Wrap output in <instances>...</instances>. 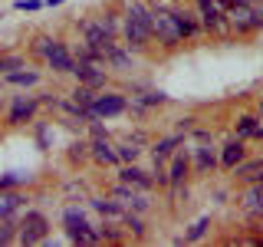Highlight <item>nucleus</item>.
I'll return each mask as SVG.
<instances>
[{
    "mask_svg": "<svg viewBox=\"0 0 263 247\" xmlns=\"http://www.w3.org/2000/svg\"><path fill=\"white\" fill-rule=\"evenodd\" d=\"M227 27L237 37H250L263 27V0L260 4H230L227 7Z\"/></svg>",
    "mask_w": 263,
    "mask_h": 247,
    "instance_id": "f257e3e1",
    "label": "nucleus"
},
{
    "mask_svg": "<svg viewBox=\"0 0 263 247\" xmlns=\"http://www.w3.org/2000/svg\"><path fill=\"white\" fill-rule=\"evenodd\" d=\"M63 231L72 244H99L102 241V237H99V227L89 224L86 211H82L79 204H69V208L63 211Z\"/></svg>",
    "mask_w": 263,
    "mask_h": 247,
    "instance_id": "f03ea898",
    "label": "nucleus"
},
{
    "mask_svg": "<svg viewBox=\"0 0 263 247\" xmlns=\"http://www.w3.org/2000/svg\"><path fill=\"white\" fill-rule=\"evenodd\" d=\"M49 241V221L43 211L27 208V214L16 224V244H46Z\"/></svg>",
    "mask_w": 263,
    "mask_h": 247,
    "instance_id": "7ed1b4c3",
    "label": "nucleus"
},
{
    "mask_svg": "<svg viewBox=\"0 0 263 247\" xmlns=\"http://www.w3.org/2000/svg\"><path fill=\"white\" fill-rule=\"evenodd\" d=\"M125 109H128V96L99 89L96 99H92V105H89V119H115V115H122Z\"/></svg>",
    "mask_w": 263,
    "mask_h": 247,
    "instance_id": "20e7f679",
    "label": "nucleus"
},
{
    "mask_svg": "<svg viewBox=\"0 0 263 247\" xmlns=\"http://www.w3.org/2000/svg\"><path fill=\"white\" fill-rule=\"evenodd\" d=\"M155 7H161V10H168V16L178 23V30H181V37H184V43L187 40H197L204 33L201 27V20L191 13V10H184V7H178V4H164V0H155Z\"/></svg>",
    "mask_w": 263,
    "mask_h": 247,
    "instance_id": "39448f33",
    "label": "nucleus"
},
{
    "mask_svg": "<svg viewBox=\"0 0 263 247\" xmlns=\"http://www.w3.org/2000/svg\"><path fill=\"white\" fill-rule=\"evenodd\" d=\"M122 37H125V46L132 49V53H148L152 49V33H148L138 20H132V16L122 10Z\"/></svg>",
    "mask_w": 263,
    "mask_h": 247,
    "instance_id": "423d86ee",
    "label": "nucleus"
},
{
    "mask_svg": "<svg viewBox=\"0 0 263 247\" xmlns=\"http://www.w3.org/2000/svg\"><path fill=\"white\" fill-rule=\"evenodd\" d=\"M40 96H27V93H20V96H13V102H10V112H7V126H27V122L36 119V112H40Z\"/></svg>",
    "mask_w": 263,
    "mask_h": 247,
    "instance_id": "0eeeda50",
    "label": "nucleus"
},
{
    "mask_svg": "<svg viewBox=\"0 0 263 247\" xmlns=\"http://www.w3.org/2000/svg\"><path fill=\"white\" fill-rule=\"evenodd\" d=\"M102 53H105V66L115 73H128V69H135V53L125 46V43H119V37H112L109 43L102 46Z\"/></svg>",
    "mask_w": 263,
    "mask_h": 247,
    "instance_id": "6e6552de",
    "label": "nucleus"
},
{
    "mask_svg": "<svg viewBox=\"0 0 263 247\" xmlns=\"http://www.w3.org/2000/svg\"><path fill=\"white\" fill-rule=\"evenodd\" d=\"M43 63H46L53 73H60V76H69L72 66H76V56H72V49H69V43H66V40L56 37V43H53V49L46 53Z\"/></svg>",
    "mask_w": 263,
    "mask_h": 247,
    "instance_id": "1a4fd4ad",
    "label": "nucleus"
},
{
    "mask_svg": "<svg viewBox=\"0 0 263 247\" xmlns=\"http://www.w3.org/2000/svg\"><path fill=\"white\" fill-rule=\"evenodd\" d=\"M89 158H92L96 165H122L119 162V145L109 138V132L105 135H92V142H89Z\"/></svg>",
    "mask_w": 263,
    "mask_h": 247,
    "instance_id": "9d476101",
    "label": "nucleus"
},
{
    "mask_svg": "<svg viewBox=\"0 0 263 247\" xmlns=\"http://www.w3.org/2000/svg\"><path fill=\"white\" fill-rule=\"evenodd\" d=\"M112 198H122V204H125L128 211H138V214L152 211V201H148V191H138V188L125 185V181H119V185L112 188Z\"/></svg>",
    "mask_w": 263,
    "mask_h": 247,
    "instance_id": "9b49d317",
    "label": "nucleus"
},
{
    "mask_svg": "<svg viewBox=\"0 0 263 247\" xmlns=\"http://www.w3.org/2000/svg\"><path fill=\"white\" fill-rule=\"evenodd\" d=\"M69 76H76L82 86H92V89H105V82H109V73L99 63H76Z\"/></svg>",
    "mask_w": 263,
    "mask_h": 247,
    "instance_id": "f8f14e48",
    "label": "nucleus"
},
{
    "mask_svg": "<svg viewBox=\"0 0 263 247\" xmlns=\"http://www.w3.org/2000/svg\"><path fill=\"white\" fill-rule=\"evenodd\" d=\"M240 201H243L247 218H250V221H260V224H263V181H247Z\"/></svg>",
    "mask_w": 263,
    "mask_h": 247,
    "instance_id": "ddd939ff",
    "label": "nucleus"
},
{
    "mask_svg": "<svg viewBox=\"0 0 263 247\" xmlns=\"http://www.w3.org/2000/svg\"><path fill=\"white\" fill-rule=\"evenodd\" d=\"M76 30L82 33V40H86V43H92L96 49H102V46L112 40V33L102 27V20H99V16H89V20H76Z\"/></svg>",
    "mask_w": 263,
    "mask_h": 247,
    "instance_id": "4468645a",
    "label": "nucleus"
},
{
    "mask_svg": "<svg viewBox=\"0 0 263 247\" xmlns=\"http://www.w3.org/2000/svg\"><path fill=\"white\" fill-rule=\"evenodd\" d=\"M191 178V155L175 152L171 155V168H168V188H184Z\"/></svg>",
    "mask_w": 263,
    "mask_h": 247,
    "instance_id": "2eb2a0df",
    "label": "nucleus"
},
{
    "mask_svg": "<svg viewBox=\"0 0 263 247\" xmlns=\"http://www.w3.org/2000/svg\"><path fill=\"white\" fill-rule=\"evenodd\" d=\"M187 155H191V171H194L197 178H201V175H211V171L217 168V152H214L211 145H194Z\"/></svg>",
    "mask_w": 263,
    "mask_h": 247,
    "instance_id": "dca6fc26",
    "label": "nucleus"
},
{
    "mask_svg": "<svg viewBox=\"0 0 263 247\" xmlns=\"http://www.w3.org/2000/svg\"><path fill=\"white\" fill-rule=\"evenodd\" d=\"M243 158H247V145H243V138H230V142H224V148L217 152V165H220L224 171H234Z\"/></svg>",
    "mask_w": 263,
    "mask_h": 247,
    "instance_id": "f3484780",
    "label": "nucleus"
},
{
    "mask_svg": "<svg viewBox=\"0 0 263 247\" xmlns=\"http://www.w3.org/2000/svg\"><path fill=\"white\" fill-rule=\"evenodd\" d=\"M119 181H125V185H132V188H138V191H152V188H155V178L148 175V171H142L135 162L122 165V171H119Z\"/></svg>",
    "mask_w": 263,
    "mask_h": 247,
    "instance_id": "a211bd4d",
    "label": "nucleus"
},
{
    "mask_svg": "<svg viewBox=\"0 0 263 247\" xmlns=\"http://www.w3.org/2000/svg\"><path fill=\"white\" fill-rule=\"evenodd\" d=\"M184 142V132H171V135H164V138H158V142L152 145V158H155V165H161L164 158H171L175 155V148Z\"/></svg>",
    "mask_w": 263,
    "mask_h": 247,
    "instance_id": "6ab92c4d",
    "label": "nucleus"
},
{
    "mask_svg": "<svg viewBox=\"0 0 263 247\" xmlns=\"http://www.w3.org/2000/svg\"><path fill=\"white\" fill-rule=\"evenodd\" d=\"M237 138H243V142H247V138H263V122H260V115H250V112H247V115H237Z\"/></svg>",
    "mask_w": 263,
    "mask_h": 247,
    "instance_id": "aec40b11",
    "label": "nucleus"
},
{
    "mask_svg": "<svg viewBox=\"0 0 263 247\" xmlns=\"http://www.w3.org/2000/svg\"><path fill=\"white\" fill-rule=\"evenodd\" d=\"M4 82H10V86H23V89H33V86H40V73L36 69H30V66H20V69H13V73H7V76H0Z\"/></svg>",
    "mask_w": 263,
    "mask_h": 247,
    "instance_id": "412c9836",
    "label": "nucleus"
},
{
    "mask_svg": "<svg viewBox=\"0 0 263 247\" xmlns=\"http://www.w3.org/2000/svg\"><path fill=\"white\" fill-rule=\"evenodd\" d=\"M27 204V198L10 191V188H0V218H13L16 211Z\"/></svg>",
    "mask_w": 263,
    "mask_h": 247,
    "instance_id": "4be33fe9",
    "label": "nucleus"
},
{
    "mask_svg": "<svg viewBox=\"0 0 263 247\" xmlns=\"http://www.w3.org/2000/svg\"><path fill=\"white\" fill-rule=\"evenodd\" d=\"M92 208L102 214V218H115V221H122V214L128 211L125 204L115 201V198H92Z\"/></svg>",
    "mask_w": 263,
    "mask_h": 247,
    "instance_id": "5701e85b",
    "label": "nucleus"
},
{
    "mask_svg": "<svg viewBox=\"0 0 263 247\" xmlns=\"http://www.w3.org/2000/svg\"><path fill=\"white\" fill-rule=\"evenodd\" d=\"M211 231V214H204V218H197L191 227L184 231V237H181L178 244H197V241H204V234Z\"/></svg>",
    "mask_w": 263,
    "mask_h": 247,
    "instance_id": "b1692460",
    "label": "nucleus"
},
{
    "mask_svg": "<svg viewBox=\"0 0 263 247\" xmlns=\"http://www.w3.org/2000/svg\"><path fill=\"white\" fill-rule=\"evenodd\" d=\"M168 102V96L161 93V89H145V93H138V96H132V105H135L138 112L148 109V105H164Z\"/></svg>",
    "mask_w": 263,
    "mask_h": 247,
    "instance_id": "393cba45",
    "label": "nucleus"
},
{
    "mask_svg": "<svg viewBox=\"0 0 263 247\" xmlns=\"http://www.w3.org/2000/svg\"><path fill=\"white\" fill-rule=\"evenodd\" d=\"M99 20H102V27L112 33V37H122V10L119 7H109V10H102V16H99Z\"/></svg>",
    "mask_w": 263,
    "mask_h": 247,
    "instance_id": "a878e982",
    "label": "nucleus"
},
{
    "mask_svg": "<svg viewBox=\"0 0 263 247\" xmlns=\"http://www.w3.org/2000/svg\"><path fill=\"white\" fill-rule=\"evenodd\" d=\"M53 43H56V37H49V33H36V37L30 40V53L40 56V60H46V53L53 49Z\"/></svg>",
    "mask_w": 263,
    "mask_h": 247,
    "instance_id": "bb28decb",
    "label": "nucleus"
},
{
    "mask_svg": "<svg viewBox=\"0 0 263 247\" xmlns=\"http://www.w3.org/2000/svg\"><path fill=\"white\" fill-rule=\"evenodd\" d=\"M96 93H99V89H92V86H82V82H79V86H76V89L69 93V99H72V102L79 105V109H86V112H89V105H92Z\"/></svg>",
    "mask_w": 263,
    "mask_h": 247,
    "instance_id": "cd10ccee",
    "label": "nucleus"
},
{
    "mask_svg": "<svg viewBox=\"0 0 263 247\" xmlns=\"http://www.w3.org/2000/svg\"><path fill=\"white\" fill-rule=\"evenodd\" d=\"M122 224H125V231H128V234H135L138 241L145 237V221L138 218V211H125V214H122Z\"/></svg>",
    "mask_w": 263,
    "mask_h": 247,
    "instance_id": "c85d7f7f",
    "label": "nucleus"
},
{
    "mask_svg": "<svg viewBox=\"0 0 263 247\" xmlns=\"http://www.w3.org/2000/svg\"><path fill=\"white\" fill-rule=\"evenodd\" d=\"M20 66H27V56H20V53H0V76L20 69Z\"/></svg>",
    "mask_w": 263,
    "mask_h": 247,
    "instance_id": "c756f323",
    "label": "nucleus"
},
{
    "mask_svg": "<svg viewBox=\"0 0 263 247\" xmlns=\"http://www.w3.org/2000/svg\"><path fill=\"white\" fill-rule=\"evenodd\" d=\"M142 152H145L142 145H135V142H128V138H125V142L119 145V162H122V165H128V162H138V158H142Z\"/></svg>",
    "mask_w": 263,
    "mask_h": 247,
    "instance_id": "7c9ffc66",
    "label": "nucleus"
},
{
    "mask_svg": "<svg viewBox=\"0 0 263 247\" xmlns=\"http://www.w3.org/2000/svg\"><path fill=\"white\" fill-rule=\"evenodd\" d=\"M69 162H72V165L89 162V142H86V138H79V142L69 145Z\"/></svg>",
    "mask_w": 263,
    "mask_h": 247,
    "instance_id": "2f4dec72",
    "label": "nucleus"
},
{
    "mask_svg": "<svg viewBox=\"0 0 263 247\" xmlns=\"http://www.w3.org/2000/svg\"><path fill=\"white\" fill-rule=\"evenodd\" d=\"M0 244H16V224H13V218H0Z\"/></svg>",
    "mask_w": 263,
    "mask_h": 247,
    "instance_id": "473e14b6",
    "label": "nucleus"
},
{
    "mask_svg": "<svg viewBox=\"0 0 263 247\" xmlns=\"http://www.w3.org/2000/svg\"><path fill=\"white\" fill-rule=\"evenodd\" d=\"M99 237L109 241V244H122V241H125V234H122L115 224H99Z\"/></svg>",
    "mask_w": 263,
    "mask_h": 247,
    "instance_id": "72a5a7b5",
    "label": "nucleus"
},
{
    "mask_svg": "<svg viewBox=\"0 0 263 247\" xmlns=\"http://www.w3.org/2000/svg\"><path fill=\"white\" fill-rule=\"evenodd\" d=\"M16 10H23V13H36V10H43V0H16Z\"/></svg>",
    "mask_w": 263,
    "mask_h": 247,
    "instance_id": "f704fd0d",
    "label": "nucleus"
},
{
    "mask_svg": "<svg viewBox=\"0 0 263 247\" xmlns=\"http://www.w3.org/2000/svg\"><path fill=\"white\" fill-rule=\"evenodd\" d=\"M16 185H20V175H13V171L10 175H0V188H16Z\"/></svg>",
    "mask_w": 263,
    "mask_h": 247,
    "instance_id": "c9c22d12",
    "label": "nucleus"
},
{
    "mask_svg": "<svg viewBox=\"0 0 263 247\" xmlns=\"http://www.w3.org/2000/svg\"><path fill=\"white\" fill-rule=\"evenodd\" d=\"M194 115H184V119H178V132H191V126H194Z\"/></svg>",
    "mask_w": 263,
    "mask_h": 247,
    "instance_id": "e433bc0d",
    "label": "nucleus"
},
{
    "mask_svg": "<svg viewBox=\"0 0 263 247\" xmlns=\"http://www.w3.org/2000/svg\"><path fill=\"white\" fill-rule=\"evenodd\" d=\"M194 138H201V142H208V138H211V132H208V129H194Z\"/></svg>",
    "mask_w": 263,
    "mask_h": 247,
    "instance_id": "4c0bfd02",
    "label": "nucleus"
},
{
    "mask_svg": "<svg viewBox=\"0 0 263 247\" xmlns=\"http://www.w3.org/2000/svg\"><path fill=\"white\" fill-rule=\"evenodd\" d=\"M60 4H66V0H43V7H60Z\"/></svg>",
    "mask_w": 263,
    "mask_h": 247,
    "instance_id": "58836bf2",
    "label": "nucleus"
},
{
    "mask_svg": "<svg viewBox=\"0 0 263 247\" xmlns=\"http://www.w3.org/2000/svg\"><path fill=\"white\" fill-rule=\"evenodd\" d=\"M0 109H4V96H0Z\"/></svg>",
    "mask_w": 263,
    "mask_h": 247,
    "instance_id": "ea45409f",
    "label": "nucleus"
},
{
    "mask_svg": "<svg viewBox=\"0 0 263 247\" xmlns=\"http://www.w3.org/2000/svg\"><path fill=\"white\" fill-rule=\"evenodd\" d=\"M260 112H263V99H260Z\"/></svg>",
    "mask_w": 263,
    "mask_h": 247,
    "instance_id": "a19ab883",
    "label": "nucleus"
}]
</instances>
